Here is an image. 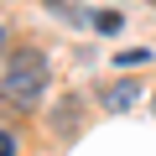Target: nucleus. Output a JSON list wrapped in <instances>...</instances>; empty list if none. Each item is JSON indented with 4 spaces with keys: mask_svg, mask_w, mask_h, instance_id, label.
<instances>
[{
    "mask_svg": "<svg viewBox=\"0 0 156 156\" xmlns=\"http://www.w3.org/2000/svg\"><path fill=\"white\" fill-rule=\"evenodd\" d=\"M5 94L16 99V104H37L42 99V89H47V62H42V52H11V68H5Z\"/></svg>",
    "mask_w": 156,
    "mask_h": 156,
    "instance_id": "obj_1",
    "label": "nucleus"
},
{
    "mask_svg": "<svg viewBox=\"0 0 156 156\" xmlns=\"http://www.w3.org/2000/svg\"><path fill=\"white\" fill-rule=\"evenodd\" d=\"M135 99H140V83H135V78H115V83L99 89V104H104L109 115H125Z\"/></svg>",
    "mask_w": 156,
    "mask_h": 156,
    "instance_id": "obj_2",
    "label": "nucleus"
},
{
    "mask_svg": "<svg viewBox=\"0 0 156 156\" xmlns=\"http://www.w3.org/2000/svg\"><path fill=\"white\" fill-rule=\"evenodd\" d=\"M78 120H83V99L68 94V99L57 104V115H52V130H57V135H78Z\"/></svg>",
    "mask_w": 156,
    "mask_h": 156,
    "instance_id": "obj_3",
    "label": "nucleus"
},
{
    "mask_svg": "<svg viewBox=\"0 0 156 156\" xmlns=\"http://www.w3.org/2000/svg\"><path fill=\"white\" fill-rule=\"evenodd\" d=\"M120 26H125V21H120V11H94V31H99V37H115Z\"/></svg>",
    "mask_w": 156,
    "mask_h": 156,
    "instance_id": "obj_4",
    "label": "nucleus"
},
{
    "mask_svg": "<svg viewBox=\"0 0 156 156\" xmlns=\"http://www.w3.org/2000/svg\"><path fill=\"white\" fill-rule=\"evenodd\" d=\"M146 57H151V52H140V47H135V52H120V68H135V62H146Z\"/></svg>",
    "mask_w": 156,
    "mask_h": 156,
    "instance_id": "obj_5",
    "label": "nucleus"
},
{
    "mask_svg": "<svg viewBox=\"0 0 156 156\" xmlns=\"http://www.w3.org/2000/svg\"><path fill=\"white\" fill-rule=\"evenodd\" d=\"M0 156H16V135H5V130H0Z\"/></svg>",
    "mask_w": 156,
    "mask_h": 156,
    "instance_id": "obj_6",
    "label": "nucleus"
},
{
    "mask_svg": "<svg viewBox=\"0 0 156 156\" xmlns=\"http://www.w3.org/2000/svg\"><path fill=\"white\" fill-rule=\"evenodd\" d=\"M0 42H5V37H0Z\"/></svg>",
    "mask_w": 156,
    "mask_h": 156,
    "instance_id": "obj_7",
    "label": "nucleus"
}]
</instances>
